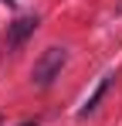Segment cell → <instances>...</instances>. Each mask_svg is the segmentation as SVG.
Returning a JSON list of instances; mask_svg holds the SVG:
<instances>
[{
	"label": "cell",
	"instance_id": "cell-1",
	"mask_svg": "<svg viewBox=\"0 0 122 126\" xmlns=\"http://www.w3.org/2000/svg\"><path fill=\"white\" fill-rule=\"evenodd\" d=\"M64 62H68V51H64V48H44V51H41V58L34 62V68H31L34 85H37V89H48V85L61 75Z\"/></svg>",
	"mask_w": 122,
	"mask_h": 126
},
{
	"label": "cell",
	"instance_id": "cell-2",
	"mask_svg": "<svg viewBox=\"0 0 122 126\" xmlns=\"http://www.w3.org/2000/svg\"><path fill=\"white\" fill-rule=\"evenodd\" d=\"M34 31H37V14H24V17H17V21L7 27V34H3V51H17Z\"/></svg>",
	"mask_w": 122,
	"mask_h": 126
},
{
	"label": "cell",
	"instance_id": "cell-3",
	"mask_svg": "<svg viewBox=\"0 0 122 126\" xmlns=\"http://www.w3.org/2000/svg\"><path fill=\"white\" fill-rule=\"evenodd\" d=\"M109 85H112V79H109V75H105V79H98V85H95V92H92V95L85 99V106H81V109H78V116H81V119H85V116H92V112L98 109V102H102V95L109 92Z\"/></svg>",
	"mask_w": 122,
	"mask_h": 126
},
{
	"label": "cell",
	"instance_id": "cell-4",
	"mask_svg": "<svg viewBox=\"0 0 122 126\" xmlns=\"http://www.w3.org/2000/svg\"><path fill=\"white\" fill-rule=\"evenodd\" d=\"M20 126H37V123H34V119H27V123H20Z\"/></svg>",
	"mask_w": 122,
	"mask_h": 126
},
{
	"label": "cell",
	"instance_id": "cell-5",
	"mask_svg": "<svg viewBox=\"0 0 122 126\" xmlns=\"http://www.w3.org/2000/svg\"><path fill=\"white\" fill-rule=\"evenodd\" d=\"M3 3H10V7H14V0H3Z\"/></svg>",
	"mask_w": 122,
	"mask_h": 126
}]
</instances>
